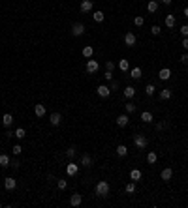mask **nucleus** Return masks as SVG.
Wrapping results in <instances>:
<instances>
[{
    "label": "nucleus",
    "mask_w": 188,
    "mask_h": 208,
    "mask_svg": "<svg viewBox=\"0 0 188 208\" xmlns=\"http://www.w3.org/2000/svg\"><path fill=\"white\" fill-rule=\"evenodd\" d=\"M96 195L98 197H107L109 195V184L106 180H100V182L96 184Z\"/></svg>",
    "instance_id": "obj_1"
},
{
    "label": "nucleus",
    "mask_w": 188,
    "mask_h": 208,
    "mask_svg": "<svg viewBox=\"0 0 188 208\" xmlns=\"http://www.w3.org/2000/svg\"><path fill=\"white\" fill-rule=\"evenodd\" d=\"M147 143L149 141H147V137H145V135H136L134 137V144H136L139 150H143L145 146H147Z\"/></svg>",
    "instance_id": "obj_2"
},
{
    "label": "nucleus",
    "mask_w": 188,
    "mask_h": 208,
    "mask_svg": "<svg viewBox=\"0 0 188 208\" xmlns=\"http://www.w3.org/2000/svg\"><path fill=\"white\" fill-rule=\"evenodd\" d=\"M83 34H85V25H83V23H73L72 36H83Z\"/></svg>",
    "instance_id": "obj_3"
},
{
    "label": "nucleus",
    "mask_w": 188,
    "mask_h": 208,
    "mask_svg": "<svg viewBox=\"0 0 188 208\" xmlns=\"http://www.w3.org/2000/svg\"><path fill=\"white\" fill-rule=\"evenodd\" d=\"M136 34L134 32H126L124 34V45H128V47H134L136 45Z\"/></svg>",
    "instance_id": "obj_4"
},
{
    "label": "nucleus",
    "mask_w": 188,
    "mask_h": 208,
    "mask_svg": "<svg viewBox=\"0 0 188 208\" xmlns=\"http://www.w3.org/2000/svg\"><path fill=\"white\" fill-rule=\"evenodd\" d=\"M96 92H98L100 98H109V94H111V88L107 85H100L98 88H96Z\"/></svg>",
    "instance_id": "obj_5"
},
{
    "label": "nucleus",
    "mask_w": 188,
    "mask_h": 208,
    "mask_svg": "<svg viewBox=\"0 0 188 208\" xmlns=\"http://www.w3.org/2000/svg\"><path fill=\"white\" fill-rule=\"evenodd\" d=\"M98 69H100V64H98L96 60H88V62H87V71H88V73H96Z\"/></svg>",
    "instance_id": "obj_6"
},
{
    "label": "nucleus",
    "mask_w": 188,
    "mask_h": 208,
    "mask_svg": "<svg viewBox=\"0 0 188 208\" xmlns=\"http://www.w3.org/2000/svg\"><path fill=\"white\" fill-rule=\"evenodd\" d=\"M77 171H79V165H77V163H73V161H70V163H68V167H66V172H68L70 176L77 175Z\"/></svg>",
    "instance_id": "obj_7"
},
{
    "label": "nucleus",
    "mask_w": 188,
    "mask_h": 208,
    "mask_svg": "<svg viewBox=\"0 0 188 208\" xmlns=\"http://www.w3.org/2000/svg\"><path fill=\"white\" fill-rule=\"evenodd\" d=\"M15 186H17V180H15V178H11V176H10V178H6V180H4V188L8 189V191L15 189Z\"/></svg>",
    "instance_id": "obj_8"
},
{
    "label": "nucleus",
    "mask_w": 188,
    "mask_h": 208,
    "mask_svg": "<svg viewBox=\"0 0 188 208\" xmlns=\"http://www.w3.org/2000/svg\"><path fill=\"white\" fill-rule=\"evenodd\" d=\"M160 176H162V180H164V182H169V180L173 178V171H171L169 167H166L162 172H160Z\"/></svg>",
    "instance_id": "obj_9"
},
{
    "label": "nucleus",
    "mask_w": 188,
    "mask_h": 208,
    "mask_svg": "<svg viewBox=\"0 0 188 208\" xmlns=\"http://www.w3.org/2000/svg\"><path fill=\"white\" fill-rule=\"evenodd\" d=\"M79 10H81L83 13H88L90 10H92V0H83L81 6H79Z\"/></svg>",
    "instance_id": "obj_10"
},
{
    "label": "nucleus",
    "mask_w": 188,
    "mask_h": 208,
    "mask_svg": "<svg viewBox=\"0 0 188 208\" xmlns=\"http://www.w3.org/2000/svg\"><path fill=\"white\" fill-rule=\"evenodd\" d=\"M128 114H119L117 116V126L119 128H124V126H128Z\"/></svg>",
    "instance_id": "obj_11"
},
{
    "label": "nucleus",
    "mask_w": 188,
    "mask_h": 208,
    "mask_svg": "<svg viewBox=\"0 0 188 208\" xmlns=\"http://www.w3.org/2000/svg\"><path fill=\"white\" fill-rule=\"evenodd\" d=\"M49 122L53 124V126H58V124L62 122V114H60V113H53V114L49 116Z\"/></svg>",
    "instance_id": "obj_12"
},
{
    "label": "nucleus",
    "mask_w": 188,
    "mask_h": 208,
    "mask_svg": "<svg viewBox=\"0 0 188 208\" xmlns=\"http://www.w3.org/2000/svg\"><path fill=\"white\" fill-rule=\"evenodd\" d=\"M34 114H36L38 118H41V116L45 114V105H41V103H38V105H34Z\"/></svg>",
    "instance_id": "obj_13"
},
{
    "label": "nucleus",
    "mask_w": 188,
    "mask_h": 208,
    "mask_svg": "<svg viewBox=\"0 0 188 208\" xmlns=\"http://www.w3.org/2000/svg\"><path fill=\"white\" fill-rule=\"evenodd\" d=\"M81 203H83V197L79 195V193H73L72 199H70V204H72V206H79Z\"/></svg>",
    "instance_id": "obj_14"
},
{
    "label": "nucleus",
    "mask_w": 188,
    "mask_h": 208,
    "mask_svg": "<svg viewBox=\"0 0 188 208\" xmlns=\"http://www.w3.org/2000/svg\"><path fill=\"white\" fill-rule=\"evenodd\" d=\"M141 171H139V169H132L130 171V180H134V182H139V180H141Z\"/></svg>",
    "instance_id": "obj_15"
},
{
    "label": "nucleus",
    "mask_w": 188,
    "mask_h": 208,
    "mask_svg": "<svg viewBox=\"0 0 188 208\" xmlns=\"http://www.w3.org/2000/svg\"><path fill=\"white\" fill-rule=\"evenodd\" d=\"M158 77L162 79V81H168L171 77V69L169 68H164V69H160V73H158Z\"/></svg>",
    "instance_id": "obj_16"
},
{
    "label": "nucleus",
    "mask_w": 188,
    "mask_h": 208,
    "mask_svg": "<svg viewBox=\"0 0 188 208\" xmlns=\"http://www.w3.org/2000/svg\"><path fill=\"white\" fill-rule=\"evenodd\" d=\"M81 165H83V167H90V165H92V156H90V154H83Z\"/></svg>",
    "instance_id": "obj_17"
},
{
    "label": "nucleus",
    "mask_w": 188,
    "mask_h": 208,
    "mask_svg": "<svg viewBox=\"0 0 188 208\" xmlns=\"http://www.w3.org/2000/svg\"><path fill=\"white\" fill-rule=\"evenodd\" d=\"M134 96H136V88L134 86H126V88H124V98H126V100H132Z\"/></svg>",
    "instance_id": "obj_18"
},
{
    "label": "nucleus",
    "mask_w": 188,
    "mask_h": 208,
    "mask_svg": "<svg viewBox=\"0 0 188 208\" xmlns=\"http://www.w3.org/2000/svg\"><path fill=\"white\" fill-rule=\"evenodd\" d=\"M115 152H117V156H119V157H126V154H128V148L124 146V144H119Z\"/></svg>",
    "instance_id": "obj_19"
},
{
    "label": "nucleus",
    "mask_w": 188,
    "mask_h": 208,
    "mask_svg": "<svg viewBox=\"0 0 188 208\" xmlns=\"http://www.w3.org/2000/svg\"><path fill=\"white\" fill-rule=\"evenodd\" d=\"M2 124H4V126H6V128H10V126H11V124H13V116H11L10 113H6V114L2 116Z\"/></svg>",
    "instance_id": "obj_20"
},
{
    "label": "nucleus",
    "mask_w": 188,
    "mask_h": 208,
    "mask_svg": "<svg viewBox=\"0 0 188 208\" xmlns=\"http://www.w3.org/2000/svg\"><path fill=\"white\" fill-rule=\"evenodd\" d=\"M141 120H143L145 124H149V122H152V120H154V116H152V113L145 111V113H141Z\"/></svg>",
    "instance_id": "obj_21"
},
{
    "label": "nucleus",
    "mask_w": 188,
    "mask_h": 208,
    "mask_svg": "<svg viewBox=\"0 0 188 208\" xmlns=\"http://www.w3.org/2000/svg\"><path fill=\"white\" fill-rule=\"evenodd\" d=\"M171 96H173V92H171L169 88H164V90H160V100H169Z\"/></svg>",
    "instance_id": "obj_22"
},
{
    "label": "nucleus",
    "mask_w": 188,
    "mask_h": 208,
    "mask_svg": "<svg viewBox=\"0 0 188 208\" xmlns=\"http://www.w3.org/2000/svg\"><path fill=\"white\" fill-rule=\"evenodd\" d=\"M147 10H149L151 13H156V11H158V0H151V2L147 4Z\"/></svg>",
    "instance_id": "obj_23"
},
{
    "label": "nucleus",
    "mask_w": 188,
    "mask_h": 208,
    "mask_svg": "<svg viewBox=\"0 0 188 208\" xmlns=\"http://www.w3.org/2000/svg\"><path fill=\"white\" fill-rule=\"evenodd\" d=\"M117 66H119L121 71H128V69H130V64H128V60H126V58L119 60V64H117Z\"/></svg>",
    "instance_id": "obj_24"
},
{
    "label": "nucleus",
    "mask_w": 188,
    "mask_h": 208,
    "mask_svg": "<svg viewBox=\"0 0 188 208\" xmlns=\"http://www.w3.org/2000/svg\"><path fill=\"white\" fill-rule=\"evenodd\" d=\"M130 77L132 79H141V68H134V69H132V71H130Z\"/></svg>",
    "instance_id": "obj_25"
},
{
    "label": "nucleus",
    "mask_w": 188,
    "mask_h": 208,
    "mask_svg": "<svg viewBox=\"0 0 188 208\" xmlns=\"http://www.w3.org/2000/svg\"><path fill=\"white\" fill-rule=\"evenodd\" d=\"M10 161H11V159H10L8 154H0V165H2V167H8Z\"/></svg>",
    "instance_id": "obj_26"
},
{
    "label": "nucleus",
    "mask_w": 188,
    "mask_h": 208,
    "mask_svg": "<svg viewBox=\"0 0 188 208\" xmlns=\"http://www.w3.org/2000/svg\"><path fill=\"white\" fill-rule=\"evenodd\" d=\"M13 137H17V139H25V137H26L25 128H17L15 131H13Z\"/></svg>",
    "instance_id": "obj_27"
},
{
    "label": "nucleus",
    "mask_w": 188,
    "mask_h": 208,
    "mask_svg": "<svg viewBox=\"0 0 188 208\" xmlns=\"http://www.w3.org/2000/svg\"><path fill=\"white\" fill-rule=\"evenodd\" d=\"M92 54H94V49L90 45H87L85 49H83V56H85V58H92Z\"/></svg>",
    "instance_id": "obj_28"
},
{
    "label": "nucleus",
    "mask_w": 188,
    "mask_h": 208,
    "mask_svg": "<svg viewBox=\"0 0 188 208\" xmlns=\"http://www.w3.org/2000/svg\"><path fill=\"white\" fill-rule=\"evenodd\" d=\"M166 26H168V28H173V26H175V17H173V15L166 17Z\"/></svg>",
    "instance_id": "obj_29"
},
{
    "label": "nucleus",
    "mask_w": 188,
    "mask_h": 208,
    "mask_svg": "<svg viewBox=\"0 0 188 208\" xmlns=\"http://www.w3.org/2000/svg\"><path fill=\"white\" fill-rule=\"evenodd\" d=\"M94 21H96V23H102V21L103 19H106V15H103V11H94Z\"/></svg>",
    "instance_id": "obj_30"
},
{
    "label": "nucleus",
    "mask_w": 188,
    "mask_h": 208,
    "mask_svg": "<svg viewBox=\"0 0 188 208\" xmlns=\"http://www.w3.org/2000/svg\"><path fill=\"white\" fill-rule=\"evenodd\" d=\"M156 159H158L156 152H149L147 154V163H156Z\"/></svg>",
    "instance_id": "obj_31"
},
{
    "label": "nucleus",
    "mask_w": 188,
    "mask_h": 208,
    "mask_svg": "<svg viewBox=\"0 0 188 208\" xmlns=\"http://www.w3.org/2000/svg\"><path fill=\"white\" fill-rule=\"evenodd\" d=\"M145 94L147 96H154V85H147L145 86Z\"/></svg>",
    "instance_id": "obj_32"
},
{
    "label": "nucleus",
    "mask_w": 188,
    "mask_h": 208,
    "mask_svg": "<svg viewBox=\"0 0 188 208\" xmlns=\"http://www.w3.org/2000/svg\"><path fill=\"white\" fill-rule=\"evenodd\" d=\"M75 154H77V150H75L73 146H70V148L66 150V156H68L70 159H72V157H75Z\"/></svg>",
    "instance_id": "obj_33"
},
{
    "label": "nucleus",
    "mask_w": 188,
    "mask_h": 208,
    "mask_svg": "<svg viewBox=\"0 0 188 208\" xmlns=\"http://www.w3.org/2000/svg\"><path fill=\"white\" fill-rule=\"evenodd\" d=\"M126 191H128V193H134V191H136V182H134V180H132L130 184H126Z\"/></svg>",
    "instance_id": "obj_34"
},
{
    "label": "nucleus",
    "mask_w": 188,
    "mask_h": 208,
    "mask_svg": "<svg viewBox=\"0 0 188 208\" xmlns=\"http://www.w3.org/2000/svg\"><path fill=\"white\" fill-rule=\"evenodd\" d=\"M143 23H145V19H143L141 15H137V17L134 19V25H136V26H143Z\"/></svg>",
    "instance_id": "obj_35"
},
{
    "label": "nucleus",
    "mask_w": 188,
    "mask_h": 208,
    "mask_svg": "<svg viewBox=\"0 0 188 208\" xmlns=\"http://www.w3.org/2000/svg\"><path fill=\"white\" fill-rule=\"evenodd\" d=\"M134 111H136V103L128 101V103H126V113H134Z\"/></svg>",
    "instance_id": "obj_36"
},
{
    "label": "nucleus",
    "mask_w": 188,
    "mask_h": 208,
    "mask_svg": "<svg viewBox=\"0 0 188 208\" xmlns=\"http://www.w3.org/2000/svg\"><path fill=\"white\" fill-rule=\"evenodd\" d=\"M57 186H58V189H66L68 188V182H66V180H58Z\"/></svg>",
    "instance_id": "obj_37"
},
{
    "label": "nucleus",
    "mask_w": 188,
    "mask_h": 208,
    "mask_svg": "<svg viewBox=\"0 0 188 208\" xmlns=\"http://www.w3.org/2000/svg\"><path fill=\"white\" fill-rule=\"evenodd\" d=\"M11 152H13V154H15V156H19L21 152H23V148H21V144H15V146L11 148Z\"/></svg>",
    "instance_id": "obj_38"
},
{
    "label": "nucleus",
    "mask_w": 188,
    "mask_h": 208,
    "mask_svg": "<svg viewBox=\"0 0 188 208\" xmlns=\"http://www.w3.org/2000/svg\"><path fill=\"white\" fill-rule=\"evenodd\" d=\"M181 34H183V38H188V25L181 26Z\"/></svg>",
    "instance_id": "obj_39"
},
{
    "label": "nucleus",
    "mask_w": 188,
    "mask_h": 208,
    "mask_svg": "<svg viewBox=\"0 0 188 208\" xmlns=\"http://www.w3.org/2000/svg\"><path fill=\"white\" fill-rule=\"evenodd\" d=\"M151 32H152V36H158V34L162 32V28H160V26H156V25H154V26H152V28H151Z\"/></svg>",
    "instance_id": "obj_40"
},
{
    "label": "nucleus",
    "mask_w": 188,
    "mask_h": 208,
    "mask_svg": "<svg viewBox=\"0 0 188 208\" xmlns=\"http://www.w3.org/2000/svg\"><path fill=\"white\" fill-rule=\"evenodd\" d=\"M106 69H107V71H113V69H115V64H113L111 60H107V62H106Z\"/></svg>",
    "instance_id": "obj_41"
},
{
    "label": "nucleus",
    "mask_w": 188,
    "mask_h": 208,
    "mask_svg": "<svg viewBox=\"0 0 188 208\" xmlns=\"http://www.w3.org/2000/svg\"><path fill=\"white\" fill-rule=\"evenodd\" d=\"M166 126H168V124H166V122H158V124H156V129H158V131H162V129H164Z\"/></svg>",
    "instance_id": "obj_42"
},
{
    "label": "nucleus",
    "mask_w": 188,
    "mask_h": 208,
    "mask_svg": "<svg viewBox=\"0 0 188 208\" xmlns=\"http://www.w3.org/2000/svg\"><path fill=\"white\" fill-rule=\"evenodd\" d=\"M10 165H11V169H19V161H17V159H13V161H10Z\"/></svg>",
    "instance_id": "obj_43"
},
{
    "label": "nucleus",
    "mask_w": 188,
    "mask_h": 208,
    "mask_svg": "<svg viewBox=\"0 0 188 208\" xmlns=\"http://www.w3.org/2000/svg\"><path fill=\"white\" fill-rule=\"evenodd\" d=\"M103 77H106V81H111V79H113V73H111V71H106V75H103Z\"/></svg>",
    "instance_id": "obj_44"
},
{
    "label": "nucleus",
    "mask_w": 188,
    "mask_h": 208,
    "mask_svg": "<svg viewBox=\"0 0 188 208\" xmlns=\"http://www.w3.org/2000/svg\"><path fill=\"white\" fill-rule=\"evenodd\" d=\"M181 62H183V64H188V54H186V53L181 56Z\"/></svg>",
    "instance_id": "obj_45"
},
{
    "label": "nucleus",
    "mask_w": 188,
    "mask_h": 208,
    "mask_svg": "<svg viewBox=\"0 0 188 208\" xmlns=\"http://www.w3.org/2000/svg\"><path fill=\"white\" fill-rule=\"evenodd\" d=\"M117 88H119V82L113 81V82H111V90H117Z\"/></svg>",
    "instance_id": "obj_46"
},
{
    "label": "nucleus",
    "mask_w": 188,
    "mask_h": 208,
    "mask_svg": "<svg viewBox=\"0 0 188 208\" xmlns=\"http://www.w3.org/2000/svg\"><path fill=\"white\" fill-rule=\"evenodd\" d=\"M183 47H184V49H188V38L183 39Z\"/></svg>",
    "instance_id": "obj_47"
},
{
    "label": "nucleus",
    "mask_w": 188,
    "mask_h": 208,
    "mask_svg": "<svg viewBox=\"0 0 188 208\" xmlns=\"http://www.w3.org/2000/svg\"><path fill=\"white\" fill-rule=\"evenodd\" d=\"M160 2H162V4H166V6H169V4H171V0H160Z\"/></svg>",
    "instance_id": "obj_48"
},
{
    "label": "nucleus",
    "mask_w": 188,
    "mask_h": 208,
    "mask_svg": "<svg viewBox=\"0 0 188 208\" xmlns=\"http://www.w3.org/2000/svg\"><path fill=\"white\" fill-rule=\"evenodd\" d=\"M184 17H188V8H184Z\"/></svg>",
    "instance_id": "obj_49"
},
{
    "label": "nucleus",
    "mask_w": 188,
    "mask_h": 208,
    "mask_svg": "<svg viewBox=\"0 0 188 208\" xmlns=\"http://www.w3.org/2000/svg\"><path fill=\"white\" fill-rule=\"evenodd\" d=\"M0 206H2V203H0Z\"/></svg>",
    "instance_id": "obj_50"
}]
</instances>
